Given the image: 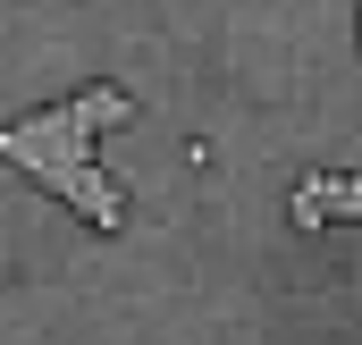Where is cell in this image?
I'll return each instance as SVG.
<instances>
[{
    "label": "cell",
    "instance_id": "6da1fadb",
    "mask_svg": "<svg viewBox=\"0 0 362 345\" xmlns=\"http://www.w3.org/2000/svg\"><path fill=\"white\" fill-rule=\"evenodd\" d=\"M286 211H295V228H320V219H362V177H303V185H295V202H286Z\"/></svg>",
    "mask_w": 362,
    "mask_h": 345
}]
</instances>
